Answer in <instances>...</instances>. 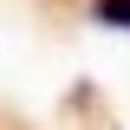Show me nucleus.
I'll list each match as a JSON object with an SVG mask.
<instances>
[{
  "instance_id": "obj_1",
  "label": "nucleus",
  "mask_w": 130,
  "mask_h": 130,
  "mask_svg": "<svg viewBox=\"0 0 130 130\" xmlns=\"http://www.w3.org/2000/svg\"><path fill=\"white\" fill-rule=\"evenodd\" d=\"M91 20H104V26H130V0H91Z\"/></svg>"
}]
</instances>
